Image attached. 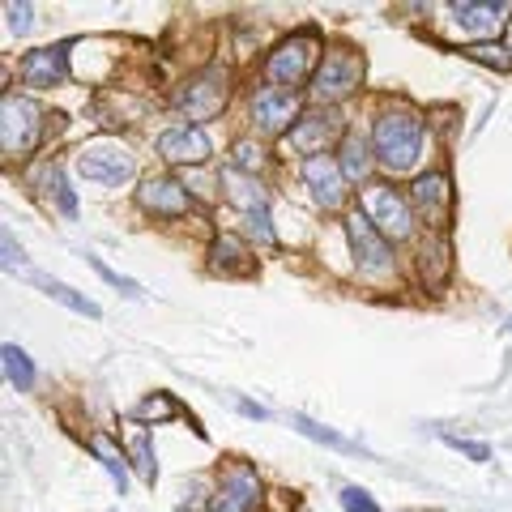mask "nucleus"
I'll return each instance as SVG.
<instances>
[{"mask_svg": "<svg viewBox=\"0 0 512 512\" xmlns=\"http://www.w3.org/2000/svg\"><path fill=\"white\" fill-rule=\"evenodd\" d=\"M372 150H376V163L384 171H410L423 154V120L414 111H384L376 120V133H372Z\"/></svg>", "mask_w": 512, "mask_h": 512, "instance_id": "obj_1", "label": "nucleus"}, {"mask_svg": "<svg viewBox=\"0 0 512 512\" xmlns=\"http://www.w3.org/2000/svg\"><path fill=\"white\" fill-rule=\"evenodd\" d=\"M363 82V56L355 47H329L320 69L312 77V99L316 103H342L346 94H355Z\"/></svg>", "mask_w": 512, "mask_h": 512, "instance_id": "obj_2", "label": "nucleus"}, {"mask_svg": "<svg viewBox=\"0 0 512 512\" xmlns=\"http://www.w3.org/2000/svg\"><path fill=\"white\" fill-rule=\"evenodd\" d=\"M43 107L35 99H18V94H5L0 99V146L9 158H18L26 150L39 146L43 137Z\"/></svg>", "mask_w": 512, "mask_h": 512, "instance_id": "obj_3", "label": "nucleus"}, {"mask_svg": "<svg viewBox=\"0 0 512 512\" xmlns=\"http://www.w3.org/2000/svg\"><path fill=\"white\" fill-rule=\"evenodd\" d=\"M77 171H82V180L90 184H103V188H120L133 180V154H128L120 141H111V137H99V141H90V146H82V154H77Z\"/></svg>", "mask_w": 512, "mask_h": 512, "instance_id": "obj_4", "label": "nucleus"}, {"mask_svg": "<svg viewBox=\"0 0 512 512\" xmlns=\"http://www.w3.org/2000/svg\"><path fill=\"white\" fill-rule=\"evenodd\" d=\"M312 56H316V30H299V35L278 43L274 52H269V60H265V82H269V90L299 86L303 77H308Z\"/></svg>", "mask_w": 512, "mask_h": 512, "instance_id": "obj_5", "label": "nucleus"}, {"mask_svg": "<svg viewBox=\"0 0 512 512\" xmlns=\"http://www.w3.org/2000/svg\"><path fill=\"white\" fill-rule=\"evenodd\" d=\"M346 235H350V248H355V261H359L363 274L384 278V274H393V269H397L389 239L376 231V222L367 218L363 210H355V214L346 218Z\"/></svg>", "mask_w": 512, "mask_h": 512, "instance_id": "obj_6", "label": "nucleus"}, {"mask_svg": "<svg viewBox=\"0 0 512 512\" xmlns=\"http://www.w3.org/2000/svg\"><path fill=\"white\" fill-rule=\"evenodd\" d=\"M363 214L376 222V231L384 239H406L414 231V214H410V201L402 192H393L389 184H367L363 188Z\"/></svg>", "mask_w": 512, "mask_h": 512, "instance_id": "obj_7", "label": "nucleus"}, {"mask_svg": "<svg viewBox=\"0 0 512 512\" xmlns=\"http://www.w3.org/2000/svg\"><path fill=\"white\" fill-rule=\"evenodd\" d=\"M222 103H227V77H222V69H205L180 90V111H188V120H210L214 111H222Z\"/></svg>", "mask_w": 512, "mask_h": 512, "instance_id": "obj_8", "label": "nucleus"}, {"mask_svg": "<svg viewBox=\"0 0 512 512\" xmlns=\"http://www.w3.org/2000/svg\"><path fill=\"white\" fill-rule=\"evenodd\" d=\"M256 500H261V478H256V470L252 466H231L227 474H222L210 512H252Z\"/></svg>", "mask_w": 512, "mask_h": 512, "instance_id": "obj_9", "label": "nucleus"}, {"mask_svg": "<svg viewBox=\"0 0 512 512\" xmlns=\"http://www.w3.org/2000/svg\"><path fill=\"white\" fill-rule=\"evenodd\" d=\"M158 154H163L167 163H180V167H201L205 158L214 154V146H210V137H205V128L180 124V128H167V133L158 137Z\"/></svg>", "mask_w": 512, "mask_h": 512, "instance_id": "obj_10", "label": "nucleus"}, {"mask_svg": "<svg viewBox=\"0 0 512 512\" xmlns=\"http://www.w3.org/2000/svg\"><path fill=\"white\" fill-rule=\"evenodd\" d=\"M69 43H56V47H39V52H26L22 56V82L47 90V86H64L69 82Z\"/></svg>", "mask_w": 512, "mask_h": 512, "instance_id": "obj_11", "label": "nucleus"}, {"mask_svg": "<svg viewBox=\"0 0 512 512\" xmlns=\"http://www.w3.org/2000/svg\"><path fill=\"white\" fill-rule=\"evenodd\" d=\"M303 184L312 188L316 205H325V210H338V205L346 201V175H342V167L333 163L329 154L308 158V163H303Z\"/></svg>", "mask_w": 512, "mask_h": 512, "instance_id": "obj_12", "label": "nucleus"}, {"mask_svg": "<svg viewBox=\"0 0 512 512\" xmlns=\"http://www.w3.org/2000/svg\"><path fill=\"white\" fill-rule=\"evenodd\" d=\"M141 210L154 214V218H184L188 214V188L175 184L171 175H154V180L141 184L137 192Z\"/></svg>", "mask_w": 512, "mask_h": 512, "instance_id": "obj_13", "label": "nucleus"}, {"mask_svg": "<svg viewBox=\"0 0 512 512\" xmlns=\"http://www.w3.org/2000/svg\"><path fill=\"white\" fill-rule=\"evenodd\" d=\"M338 128H342V120L333 116V111H325V116H303V120L291 128L286 146H291L295 154H312V158H320L329 141L338 137Z\"/></svg>", "mask_w": 512, "mask_h": 512, "instance_id": "obj_14", "label": "nucleus"}, {"mask_svg": "<svg viewBox=\"0 0 512 512\" xmlns=\"http://www.w3.org/2000/svg\"><path fill=\"white\" fill-rule=\"evenodd\" d=\"M252 120L265 128V133H282L291 120H299V99L286 90H261L252 99Z\"/></svg>", "mask_w": 512, "mask_h": 512, "instance_id": "obj_15", "label": "nucleus"}, {"mask_svg": "<svg viewBox=\"0 0 512 512\" xmlns=\"http://www.w3.org/2000/svg\"><path fill=\"white\" fill-rule=\"evenodd\" d=\"M410 197H414V205H419L427 218H444L448 205H453V184H448L444 171H427V175H419V180H414Z\"/></svg>", "mask_w": 512, "mask_h": 512, "instance_id": "obj_16", "label": "nucleus"}, {"mask_svg": "<svg viewBox=\"0 0 512 512\" xmlns=\"http://www.w3.org/2000/svg\"><path fill=\"white\" fill-rule=\"evenodd\" d=\"M419 265H423V282L427 286H444L448 274H453V244H448V235H431V244H423V256H419Z\"/></svg>", "mask_w": 512, "mask_h": 512, "instance_id": "obj_17", "label": "nucleus"}, {"mask_svg": "<svg viewBox=\"0 0 512 512\" xmlns=\"http://www.w3.org/2000/svg\"><path fill=\"white\" fill-rule=\"evenodd\" d=\"M210 265L214 274H252V261H248V248L239 244L235 235H218L214 248H210Z\"/></svg>", "mask_w": 512, "mask_h": 512, "instance_id": "obj_18", "label": "nucleus"}, {"mask_svg": "<svg viewBox=\"0 0 512 512\" xmlns=\"http://www.w3.org/2000/svg\"><path fill=\"white\" fill-rule=\"evenodd\" d=\"M457 22L466 30H483V35H491V30H500L508 22V5H474V0H466V5H453Z\"/></svg>", "mask_w": 512, "mask_h": 512, "instance_id": "obj_19", "label": "nucleus"}, {"mask_svg": "<svg viewBox=\"0 0 512 512\" xmlns=\"http://www.w3.org/2000/svg\"><path fill=\"white\" fill-rule=\"evenodd\" d=\"M86 444H90V453L103 461V470L111 474V483H116L120 495H124V487H128V461H124V453L116 448V440H111L107 431H90V440H86Z\"/></svg>", "mask_w": 512, "mask_h": 512, "instance_id": "obj_20", "label": "nucleus"}, {"mask_svg": "<svg viewBox=\"0 0 512 512\" xmlns=\"http://www.w3.org/2000/svg\"><path fill=\"white\" fill-rule=\"evenodd\" d=\"M0 359H5V380L13 384V389H18V393H30V389H35V363H30V355H26L22 346L5 342Z\"/></svg>", "mask_w": 512, "mask_h": 512, "instance_id": "obj_21", "label": "nucleus"}, {"mask_svg": "<svg viewBox=\"0 0 512 512\" xmlns=\"http://www.w3.org/2000/svg\"><path fill=\"white\" fill-rule=\"evenodd\" d=\"M39 286H43V295H47V299L64 303V308L82 312V316H90V320H99V316H103V312H99V303L86 299V295H77L73 286H64V282H56V278H39Z\"/></svg>", "mask_w": 512, "mask_h": 512, "instance_id": "obj_22", "label": "nucleus"}, {"mask_svg": "<svg viewBox=\"0 0 512 512\" xmlns=\"http://www.w3.org/2000/svg\"><path fill=\"white\" fill-rule=\"evenodd\" d=\"M342 175L350 184H359V180H367V167H372V158H367V141L363 137H346L342 141Z\"/></svg>", "mask_w": 512, "mask_h": 512, "instance_id": "obj_23", "label": "nucleus"}, {"mask_svg": "<svg viewBox=\"0 0 512 512\" xmlns=\"http://www.w3.org/2000/svg\"><path fill=\"white\" fill-rule=\"evenodd\" d=\"M133 466H137V474L154 487L158 461H154V440H150V431H133Z\"/></svg>", "mask_w": 512, "mask_h": 512, "instance_id": "obj_24", "label": "nucleus"}, {"mask_svg": "<svg viewBox=\"0 0 512 512\" xmlns=\"http://www.w3.org/2000/svg\"><path fill=\"white\" fill-rule=\"evenodd\" d=\"M133 414H137L141 423H163V419H175V414H180V406H175L167 393H154V397H146V402H141Z\"/></svg>", "mask_w": 512, "mask_h": 512, "instance_id": "obj_25", "label": "nucleus"}, {"mask_svg": "<svg viewBox=\"0 0 512 512\" xmlns=\"http://www.w3.org/2000/svg\"><path fill=\"white\" fill-rule=\"evenodd\" d=\"M466 56H470L474 64H487V69H512L508 47H500V43H478V47H466Z\"/></svg>", "mask_w": 512, "mask_h": 512, "instance_id": "obj_26", "label": "nucleus"}, {"mask_svg": "<svg viewBox=\"0 0 512 512\" xmlns=\"http://www.w3.org/2000/svg\"><path fill=\"white\" fill-rule=\"evenodd\" d=\"M47 192H52V197H56V205H60V214H64V218H73V214H77V197H73V188L64 184L60 167L47 171Z\"/></svg>", "mask_w": 512, "mask_h": 512, "instance_id": "obj_27", "label": "nucleus"}, {"mask_svg": "<svg viewBox=\"0 0 512 512\" xmlns=\"http://www.w3.org/2000/svg\"><path fill=\"white\" fill-rule=\"evenodd\" d=\"M295 427L303 431V436H312V440L329 444V448H350V440H342L338 431H329V427H320V423H312V419H303V414H295Z\"/></svg>", "mask_w": 512, "mask_h": 512, "instance_id": "obj_28", "label": "nucleus"}, {"mask_svg": "<svg viewBox=\"0 0 512 512\" xmlns=\"http://www.w3.org/2000/svg\"><path fill=\"white\" fill-rule=\"evenodd\" d=\"M342 512H380L363 487H342Z\"/></svg>", "mask_w": 512, "mask_h": 512, "instance_id": "obj_29", "label": "nucleus"}, {"mask_svg": "<svg viewBox=\"0 0 512 512\" xmlns=\"http://www.w3.org/2000/svg\"><path fill=\"white\" fill-rule=\"evenodd\" d=\"M261 163H265L261 150H256L252 141H239V146H235V158H231V167H235V171H256Z\"/></svg>", "mask_w": 512, "mask_h": 512, "instance_id": "obj_30", "label": "nucleus"}, {"mask_svg": "<svg viewBox=\"0 0 512 512\" xmlns=\"http://www.w3.org/2000/svg\"><path fill=\"white\" fill-rule=\"evenodd\" d=\"M30 13H35V9H30V5H5V26H9V35H26V30H30Z\"/></svg>", "mask_w": 512, "mask_h": 512, "instance_id": "obj_31", "label": "nucleus"}, {"mask_svg": "<svg viewBox=\"0 0 512 512\" xmlns=\"http://www.w3.org/2000/svg\"><path fill=\"white\" fill-rule=\"evenodd\" d=\"M448 444H453L457 453H466L470 461H478V466H487V461H491V448L478 444V440H457V436H448Z\"/></svg>", "mask_w": 512, "mask_h": 512, "instance_id": "obj_32", "label": "nucleus"}, {"mask_svg": "<svg viewBox=\"0 0 512 512\" xmlns=\"http://www.w3.org/2000/svg\"><path fill=\"white\" fill-rule=\"evenodd\" d=\"M90 265H94V269H99V274H103V278H107L111 286H120V291H124V295H141V286H137L133 278H120V274H116V269H107V265L99 261V256H90Z\"/></svg>", "mask_w": 512, "mask_h": 512, "instance_id": "obj_33", "label": "nucleus"}, {"mask_svg": "<svg viewBox=\"0 0 512 512\" xmlns=\"http://www.w3.org/2000/svg\"><path fill=\"white\" fill-rule=\"evenodd\" d=\"M0 244H5V269H18V265H26L22 248L13 244V231H0Z\"/></svg>", "mask_w": 512, "mask_h": 512, "instance_id": "obj_34", "label": "nucleus"}, {"mask_svg": "<svg viewBox=\"0 0 512 512\" xmlns=\"http://www.w3.org/2000/svg\"><path fill=\"white\" fill-rule=\"evenodd\" d=\"M239 410L248 414V419H269V410H261V406H252V402H239Z\"/></svg>", "mask_w": 512, "mask_h": 512, "instance_id": "obj_35", "label": "nucleus"}, {"mask_svg": "<svg viewBox=\"0 0 512 512\" xmlns=\"http://www.w3.org/2000/svg\"><path fill=\"white\" fill-rule=\"evenodd\" d=\"M508 329H512V320H508Z\"/></svg>", "mask_w": 512, "mask_h": 512, "instance_id": "obj_36", "label": "nucleus"}]
</instances>
